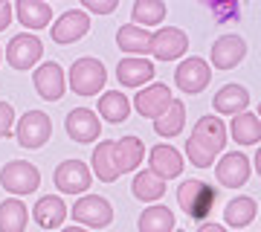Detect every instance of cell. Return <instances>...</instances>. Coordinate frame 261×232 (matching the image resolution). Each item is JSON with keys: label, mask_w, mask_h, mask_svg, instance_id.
I'll list each match as a JSON object with an SVG mask.
<instances>
[{"label": "cell", "mask_w": 261, "mask_h": 232, "mask_svg": "<svg viewBox=\"0 0 261 232\" xmlns=\"http://www.w3.org/2000/svg\"><path fill=\"white\" fill-rule=\"evenodd\" d=\"M12 12H18V20L27 29H44L53 23V6L44 0H18Z\"/></svg>", "instance_id": "22"}, {"label": "cell", "mask_w": 261, "mask_h": 232, "mask_svg": "<svg viewBox=\"0 0 261 232\" xmlns=\"http://www.w3.org/2000/svg\"><path fill=\"white\" fill-rule=\"evenodd\" d=\"M130 192L142 203H154V200H160V197L166 195V183L160 177H154L151 171H140V174L134 177V183H130Z\"/></svg>", "instance_id": "32"}, {"label": "cell", "mask_w": 261, "mask_h": 232, "mask_svg": "<svg viewBox=\"0 0 261 232\" xmlns=\"http://www.w3.org/2000/svg\"><path fill=\"white\" fill-rule=\"evenodd\" d=\"M215 200H218V189L206 180H183L177 189V203L192 221H206L215 209Z\"/></svg>", "instance_id": "2"}, {"label": "cell", "mask_w": 261, "mask_h": 232, "mask_svg": "<svg viewBox=\"0 0 261 232\" xmlns=\"http://www.w3.org/2000/svg\"><path fill=\"white\" fill-rule=\"evenodd\" d=\"M180 232H183V229H180Z\"/></svg>", "instance_id": "40"}, {"label": "cell", "mask_w": 261, "mask_h": 232, "mask_svg": "<svg viewBox=\"0 0 261 232\" xmlns=\"http://www.w3.org/2000/svg\"><path fill=\"white\" fill-rule=\"evenodd\" d=\"M0 186L15 197L32 195L41 186V171H38V166H32L27 160H12V163H6L0 168Z\"/></svg>", "instance_id": "4"}, {"label": "cell", "mask_w": 261, "mask_h": 232, "mask_svg": "<svg viewBox=\"0 0 261 232\" xmlns=\"http://www.w3.org/2000/svg\"><path fill=\"white\" fill-rule=\"evenodd\" d=\"M209 12L218 15V18H238L241 15V6L238 3H209Z\"/></svg>", "instance_id": "35"}, {"label": "cell", "mask_w": 261, "mask_h": 232, "mask_svg": "<svg viewBox=\"0 0 261 232\" xmlns=\"http://www.w3.org/2000/svg\"><path fill=\"white\" fill-rule=\"evenodd\" d=\"M32 82H35L38 96L47 99V102H58L64 96V70L56 61H44L41 67H35L32 70Z\"/></svg>", "instance_id": "15"}, {"label": "cell", "mask_w": 261, "mask_h": 232, "mask_svg": "<svg viewBox=\"0 0 261 232\" xmlns=\"http://www.w3.org/2000/svg\"><path fill=\"white\" fill-rule=\"evenodd\" d=\"M174 102V96L168 90L166 84H148V87H142L137 96H134V111L140 113V116H148V119H157L160 113L166 111L168 105Z\"/></svg>", "instance_id": "16"}, {"label": "cell", "mask_w": 261, "mask_h": 232, "mask_svg": "<svg viewBox=\"0 0 261 232\" xmlns=\"http://www.w3.org/2000/svg\"><path fill=\"white\" fill-rule=\"evenodd\" d=\"M32 215H35V223L41 229H58L67 218V206L58 195H44L32 206Z\"/></svg>", "instance_id": "21"}, {"label": "cell", "mask_w": 261, "mask_h": 232, "mask_svg": "<svg viewBox=\"0 0 261 232\" xmlns=\"http://www.w3.org/2000/svg\"><path fill=\"white\" fill-rule=\"evenodd\" d=\"M212 108L218 113H224V116H235V113L250 108V90L244 84H224L221 90L215 93Z\"/></svg>", "instance_id": "19"}, {"label": "cell", "mask_w": 261, "mask_h": 232, "mask_svg": "<svg viewBox=\"0 0 261 232\" xmlns=\"http://www.w3.org/2000/svg\"><path fill=\"white\" fill-rule=\"evenodd\" d=\"M0 58H3V53H0Z\"/></svg>", "instance_id": "39"}, {"label": "cell", "mask_w": 261, "mask_h": 232, "mask_svg": "<svg viewBox=\"0 0 261 232\" xmlns=\"http://www.w3.org/2000/svg\"><path fill=\"white\" fill-rule=\"evenodd\" d=\"M189 49V35L177 27H163L157 32H151V56L157 61H177L180 56H186Z\"/></svg>", "instance_id": "9"}, {"label": "cell", "mask_w": 261, "mask_h": 232, "mask_svg": "<svg viewBox=\"0 0 261 232\" xmlns=\"http://www.w3.org/2000/svg\"><path fill=\"white\" fill-rule=\"evenodd\" d=\"M61 232H87V229H84V226H64Z\"/></svg>", "instance_id": "38"}, {"label": "cell", "mask_w": 261, "mask_h": 232, "mask_svg": "<svg viewBox=\"0 0 261 232\" xmlns=\"http://www.w3.org/2000/svg\"><path fill=\"white\" fill-rule=\"evenodd\" d=\"M64 131L70 134V139L87 145V142L99 139V134H102V122H99V116H96L90 108H73L70 116L64 119Z\"/></svg>", "instance_id": "14"}, {"label": "cell", "mask_w": 261, "mask_h": 232, "mask_svg": "<svg viewBox=\"0 0 261 232\" xmlns=\"http://www.w3.org/2000/svg\"><path fill=\"white\" fill-rule=\"evenodd\" d=\"M119 9V0H82V12H93V15H111Z\"/></svg>", "instance_id": "33"}, {"label": "cell", "mask_w": 261, "mask_h": 232, "mask_svg": "<svg viewBox=\"0 0 261 232\" xmlns=\"http://www.w3.org/2000/svg\"><path fill=\"white\" fill-rule=\"evenodd\" d=\"M73 221L79 226H87V229H102L113 221V206L105 200L102 195H84L79 197L70 209Z\"/></svg>", "instance_id": "5"}, {"label": "cell", "mask_w": 261, "mask_h": 232, "mask_svg": "<svg viewBox=\"0 0 261 232\" xmlns=\"http://www.w3.org/2000/svg\"><path fill=\"white\" fill-rule=\"evenodd\" d=\"M148 171L154 177H160L163 183L166 180H174V177L183 174V157H180V151L174 148V145H168V142H160V145H154L148 154Z\"/></svg>", "instance_id": "12"}, {"label": "cell", "mask_w": 261, "mask_h": 232, "mask_svg": "<svg viewBox=\"0 0 261 232\" xmlns=\"http://www.w3.org/2000/svg\"><path fill=\"white\" fill-rule=\"evenodd\" d=\"M174 82H177V87L183 93H200L206 84L212 82V67L206 64L200 56H189L174 70Z\"/></svg>", "instance_id": "11"}, {"label": "cell", "mask_w": 261, "mask_h": 232, "mask_svg": "<svg viewBox=\"0 0 261 232\" xmlns=\"http://www.w3.org/2000/svg\"><path fill=\"white\" fill-rule=\"evenodd\" d=\"M226 148V125L218 116H200L186 139V157L192 166L209 168Z\"/></svg>", "instance_id": "1"}, {"label": "cell", "mask_w": 261, "mask_h": 232, "mask_svg": "<svg viewBox=\"0 0 261 232\" xmlns=\"http://www.w3.org/2000/svg\"><path fill=\"white\" fill-rule=\"evenodd\" d=\"M67 82H70V90L75 96H96V93L105 90V82H108V70L99 58H79L73 61L70 67V75H67Z\"/></svg>", "instance_id": "3"}, {"label": "cell", "mask_w": 261, "mask_h": 232, "mask_svg": "<svg viewBox=\"0 0 261 232\" xmlns=\"http://www.w3.org/2000/svg\"><path fill=\"white\" fill-rule=\"evenodd\" d=\"M113 157H116L119 174H128V171L142 166V160H145V145H142L140 137H122V139L113 142Z\"/></svg>", "instance_id": "20"}, {"label": "cell", "mask_w": 261, "mask_h": 232, "mask_svg": "<svg viewBox=\"0 0 261 232\" xmlns=\"http://www.w3.org/2000/svg\"><path fill=\"white\" fill-rule=\"evenodd\" d=\"M140 232H174V215L166 206H148L140 215Z\"/></svg>", "instance_id": "31"}, {"label": "cell", "mask_w": 261, "mask_h": 232, "mask_svg": "<svg viewBox=\"0 0 261 232\" xmlns=\"http://www.w3.org/2000/svg\"><path fill=\"white\" fill-rule=\"evenodd\" d=\"M154 64H151L148 58H122L119 64H116V79H119V84H125V87H142V84H148L151 79H154Z\"/></svg>", "instance_id": "18"}, {"label": "cell", "mask_w": 261, "mask_h": 232, "mask_svg": "<svg viewBox=\"0 0 261 232\" xmlns=\"http://www.w3.org/2000/svg\"><path fill=\"white\" fill-rule=\"evenodd\" d=\"M90 166H93V171H90V174H96L102 183H113V180L119 177V168H116V157H113V142H111V139L96 145Z\"/></svg>", "instance_id": "28"}, {"label": "cell", "mask_w": 261, "mask_h": 232, "mask_svg": "<svg viewBox=\"0 0 261 232\" xmlns=\"http://www.w3.org/2000/svg\"><path fill=\"white\" fill-rule=\"evenodd\" d=\"M229 137H232L238 145H258V139H261L258 113H252V111L235 113L232 122H229Z\"/></svg>", "instance_id": "24"}, {"label": "cell", "mask_w": 261, "mask_h": 232, "mask_svg": "<svg viewBox=\"0 0 261 232\" xmlns=\"http://www.w3.org/2000/svg\"><path fill=\"white\" fill-rule=\"evenodd\" d=\"M9 23H12V3L0 0V32L9 29Z\"/></svg>", "instance_id": "36"}, {"label": "cell", "mask_w": 261, "mask_h": 232, "mask_svg": "<svg viewBox=\"0 0 261 232\" xmlns=\"http://www.w3.org/2000/svg\"><path fill=\"white\" fill-rule=\"evenodd\" d=\"M130 113V99L119 90H111V93H102L99 96V116L111 125H119V122L128 119Z\"/></svg>", "instance_id": "27"}, {"label": "cell", "mask_w": 261, "mask_h": 232, "mask_svg": "<svg viewBox=\"0 0 261 232\" xmlns=\"http://www.w3.org/2000/svg\"><path fill=\"white\" fill-rule=\"evenodd\" d=\"M29 221L27 206L20 203V197H6L0 203V232H23Z\"/></svg>", "instance_id": "29"}, {"label": "cell", "mask_w": 261, "mask_h": 232, "mask_svg": "<svg viewBox=\"0 0 261 232\" xmlns=\"http://www.w3.org/2000/svg\"><path fill=\"white\" fill-rule=\"evenodd\" d=\"M255 215H258V206H255L252 197H232V200L224 206V221H226V226H232V229L250 226V223L255 221Z\"/></svg>", "instance_id": "26"}, {"label": "cell", "mask_w": 261, "mask_h": 232, "mask_svg": "<svg viewBox=\"0 0 261 232\" xmlns=\"http://www.w3.org/2000/svg\"><path fill=\"white\" fill-rule=\"evenodd\" d=\"M247 56V44L241 35H221L212 44V67L215 70H232Z\"/></svg>", "instance_id": "17"}, {"label": "cell", "mask_w": 261, "mask_h": 232, "mask_svg": "<svg viewBox=\"0 0 261 232\" xmlns=\"http://www.w3.org/2000/svg\"><path fill=\"white\" fill-rule=\"evenodd\" d=\"M183 125H186V105L180 102V99H174V102L154 119V131H157V137H163V139L177 137L180 131H183Z\"/></svg>", "instance_id": "25"}, {"label": "cell", "mask_w": 261, "mask_h": 232, "mask_svg": "<svg viewBox=\"0 0 261 232\" xmlns=\"http://www.w3.org/2000/svg\"><path fill=\"white\" fill-rule=\"evenodd\" d=\"M53 180H56V189L64 192V195H82V192H87L93 186V174H90L87 163H82V160H64V163H58Z\"/></svg>", "instance_id": "7"}, {"label": "cell", "mask_w": 261, "mask_h": 232, "mask_svg": "<svg viewBox=\"0 0 261 232\" xmlns=\"http://www.w3.org/2000/svg\"><path fill=\"white\" fill-rule=\"evenodd\" d=\"M250 174H252L250 157H244L241 151H226L224 157L215 163V177L226 189H241L250 180Z\"/></svg>", "instance_id": "10"}, {"label": "cell", "mask_w": 261, "mask_h": 232, "mask_svg": "<svg viewBox=\"0 0 261 232\" xmlns=\"http://www.w3.org/2000/svg\"><path fill=\"white\" fill-rule=\"evenodd\" d=\"M12 125H15V111H12V105L0 102V139H6L12 134Z\"/></svg>", "instance_id": "34"}, {"label": "cell", "mask_w": 261, "mask_h": 232, "mask_svg": "<svg viewBox=\"0 0 261 232\" xmlns=\"http://www.w3.org/2000/svg\"><path fill=\"white\" fill-rule=\"evenodd\" d=\"M197 232H226V229L221 226V223H200V229Z\"/></svg>", "instance_id": "37"}, {"label": "cell", "mask_w": 261, "mask_h": 232, "mask_svg": "<svg viewBox=\"0 0 261 232\" xmlns=\"http://www.w3.org/2000/svg\"><path fill=\"white\" fill-rule=\"evenodd\" d=\"M53 41L56 44H75L79 38H84L87 32H90V15L82 9H67L61 18L53 23Z\"/></svg>", "instance_id": "13"}, {"label": "cell", "mask_w": 261, "mask_h": 232, "mask_svg": "<svg viewBox=\"0 0 261 232\" xmlns=\"http://www.w3.org/2000/svg\"><path fill=\"white\" fill-rule=\"evenodd\" d=\"M15 137H18V145H23V148H41L53 137V122L44 111H27L18 119Z\"/></svg>", "instance_id": "6"}, {"label": "cell", "mask_w": 261, "mask_h": 232, "mask_svg": "<svg viewBox=\"0 0 261 232\" xmlns=\"http://www.w3.org/2000/svg\"><path fill=\"white\" fill-rule=\"evenodd\" d=\"M116 46L134 58H142L145 53H151V32L142 27H134V23H125L116 32Z\"/></svg>", "instance_id": "23"}, {"label": "cell", "mask_w": 261, "mask_h": 232, "mask_svg": "<svg viewBox=\"0 0 261 232\" xmlns=\"http://www.w3.org/2000/svg\"><path fill=\"white\" fill-rule=\"evenodd\" d=\"M41 56H44V44L32 32L15 35L6 46V61H9L12 70H32L41 61Z\"/></svg>", "instance_id": "8"}, {"label": "cell", "mask_w": 261, "mask_h": 232, "mask_svg": "<svg viewBox=\"0 0 261 232\" xmlns=\"http://www.w3.org/2000/svg\"><path fill=\"white\" fill-rule=\"evenodd\" d=\"M163 18H166V3L163 0H137L134 9H130L134 27H142V29L163 23Z\"/></svg>", "instance_id": "30"}]
</instances>
